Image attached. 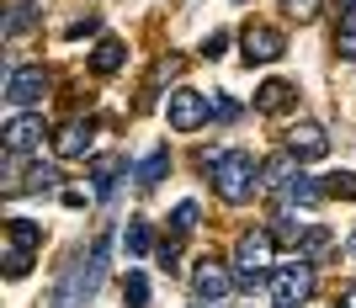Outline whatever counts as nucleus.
<instances>
[{
    "label": "nucleus",
    "instance_id": "nucleus-1",
    "mask_svg": "<svg viewBox=\"0 0 356 308\" xmlns=\"http://www.w3.org/2000/svg\"><path fill=\"white\" fill-rule=\"evenodd\" d=\"M202 170L213 176V191L223 202H250V191L261 186V160L245 149H208Z\"/></svg>",
    "mask_w": 356,
    "mask_h": 308
},
{
    "label": "nucleus",
    "instance_id": "nucleus-2",
    "mask_svg": "<svg viewBox=\"0 0 356 308\" xmlns=\"http://www.w3.org/2000/svg\"><path fill=\"white\" fill-rule=\"evenodd\" d=\"M271 255H277V239L266 234V229H250V234H239L234 245V271H239V287L245 293H255L261 282H271Z\"/></svg>",
    "mask_w": 356,
    "mask_h": 308
},
{
    "label": "nucleus",
    "instance_id": "nucleus-3",
    "mask_svg": "<svg viewBox=\"0 0 356 308\" xmlns=\"http://www.w3.org/2000/svg\"><path fill=\"white\" fill-rule=\"evenodd\" d=\"M266 293L277 308H303L314 298V261H303V255H293V261H282L277 271H271Z\"/></svg>",
    "mask_w": 356,
    "mask_h": 308
},
{
    "label": "nucleus",
    "instance_id": "nucleus-4",
    "mask_svg": "<svg viewBox=\"0 0 356 308\" xmlns=\"http://www.w3.org/2000/svg\"><path fill=\"white\" fill-rule=\"evenodd\" d=\"M287 154H298V165H319L330 154V133L314 117H298L293 128H287Z\"/></svg>",
    "mask_w": 356,
    "mask_h": 308
},
{
    "label": "nucleus",
    "instance_id": "nucleus-5",
    "mask_svg": "<svg viewBox=\"0 0 356 308\" xmlns=\"http://www.w3.org/2000/svg\"><path fill=\"white\" fill-rule=\"evenodd\" d=\"M239 54H245L250 64L282 59V54H287V32H282V27H261V22H255V27L239 32Z\"/></svg>",
    "mask_w": 356,
    "mask_h": 308
},
{
    "label": "nucleus",
    "instance_id": "nucleus-6",
    "mask_svg": "<svg viewBox=\"0 0 356 308\" xmlns=\"http://www.w3.org/2000/svg\"><path fill=\"white\" fill-rule=\"evenodd\" d=\"M48 96V70H38V64H16L11 74H6V102L11 106H38Z\"/></svg>",
    "mask_w": 356,
    "mask_h": 308
},
{
    "label": "nucleus",
    "instance_id": "nucleus-7",
    "mask_svg": "<svg viewBox=\"0 0 356 308\" xmlns=\"http://www.w3.org/2000/svg\"><path fill=\"white\" fill-rule=\"evenodd\" d=\"M43 117L38 112H16L6 128H0V144H6V154H27V149H43Z\"/></svg>",
    "mask_w": 356,
    "mask_h": 308
},
{
    "label": "nucleus",
    "instance_id": "nucleus-8",
    "mask_svg": "<svg viewBox=\"0 0 356 308\" xmlns=\"http://www.w3.org/2000/svg\"><path fill=\"white\" fill-rule=\"evenodd\" d=\"M165 117L176 133H197L208 122V96H197V90H176L170 102H165Z\"/></svg>",
    "mask_w": 356,
    "mask_h": 308
},
{
    "label": "nucleus",
    "instance_id": "nucleus-9",
    "mask_svg": "<svg viewBox=\"0 0 356 308\" xmlns=\"http://www.w3.org/2000/svg\"><path fill=\"white\" fill-rule=\"evenodd\" d=\"M234 282H239V271H229L223 261H197L192 293H197V303H202V298H229V293H234Z\"/></svg>",
    "mask_w": 356,
    "mask_h": 308
},
{
    "label": "nucleus",
    "instance_id": "nucleus-10",
    "mask_svg": "<svg viewBox=\"0 0 356 308\" xmlns=\"http://www.w3.org/2000/svg\"><path fill=\"white\" fill-rule=\"evenodd\" d=\"M90 138H96V122L90 117H70L59 133H54V154H59V160H86Z\"/></svg>",
    "mask_w": 356,
    "mask_h": 308
},
{
    "label": "nucleus",
    "instance_id": "nucleus-11",
    "mask_svg": "<svg viewBox=\"0 0 356 308\" xmlns=\"http://www.w3.org/2000/svg\"><path fill=\"white\" fill-rule=\"evenodd\" d=\"M122 170H128V160H122V154H96V165H90V202H106Z\"/></svg>",
    "mask_w": 356,
    "mask_h": 308
},
{
    "label": "nucleus",
    "instance_id": "nucleus-12",
    "mask_svg": "<svg viewBox=\"0 0 356 308\" xmlns=\"http://www.w3.org/2000/svg\"><path fill=\"white\" fill-rule=\"evenodd\" d=\"M287 106H298V86H293V80H266V86L255 90V112H266V117H282Z\"/></svg>",
    "mask_w": 356,
    "mask_h": 308
},
{
    "label": "nucleus",
    "instance_id": "nucleus-13",
    "mask_svg": "<svg viewBox=\"0 0 356 308\" xmlns=\"http://www.w3.org/2000/svg\"><path fill=\"white\" fill-rule=\"evenodd\" d=\"M293 181H298V154H277L271 165H261V186L277 191V197H282Z\"/></svg>",
    "mask_w": 356,
    "mask_h": 308
},
{
    "label": "nucleus",
    "instance_id": "nucleus-14",
    "mask_svg": "<svg viewBox=\"0 0 356 308\" xmlns=\"http://www.w3.org/2000/svg\"><path fill=\"white\" fill-rule=\"evenodd\" d=\"M165 176H170V149H149L144 160L134 165V181H138L144 191H149V186H160Z\"/></svg>",
    "mask_w": 356,
    "mask_h": 308
},
{
    "label": "nucleus",
    "instance_id": "nucleus-15",
    "mask_svg": "<svg viewBox=\"0 0 356 308\" xmlns=\"http://www.w3.org/2000/svg\"><path fill=\"white\" fill-rule=\"evenodd\" d=\"M43 245V229L32 218H11L6 223V250H16V255H32V250Z\"/></svg>",
    "mask_w": 356,
    "mask_h": 308
},
{
    "label": "nucleus",
    "instance_id": "nucleus-16",
    "mask_svg": "<svg viewBox=\"0 0 356 308\" xmlns=\"http://www.w3.org/2000/svg\"><path fill=\"white\" fill-rule=\"evenodd\" d=\"M122 64H128V43L102 38V43H96V54H90V70H96V74H118Z\"/></svg>",
    "mask_w": 356,
    "mask_h": 308
},
{
    "label": "nucleus",
    "instance_id": "nucleus-17",
    "mask_svg": "<svg viewBox=\"0 0 356 308\" xmlns=\"http://www.w3.org/2000/svg\"><path fill=\"white\" fill-rule=\"evenodd\" d=\"M64 176H59V165H43V160H32L27 165V176H22V191H32V197H43V191H59Z\"/></svg>",
    "mask_w": 356,
    "mask_h": 308
},
{
    "label": "nucleus",
    "instance_id": "nucleus-18",
    "mask_svg": "<svg viewBox=\"0 0 356 308\" xmlns=\"http://www.w3.org/2000/svg\"><path fill=\"white\" fill-rule=\"evenodd\" d=\"M282 202L293 207V213H298V207H319V202H325V181H309V176H298L293 186L282 191Z\"/></svg>",
    "mask_w": 356,
    "mask_h": 308
},
{
    "label": "nucleus",
    "instance_id": "nucleus-19",
    "mask_svg": "<svg viewBox=\"0 0 356 308\" xmlns=\"http://www.w3.org/2000/svg\"><path fill=\"white\" fill-rule=\"evenodd\" d=\"M330 250H335V234H330V229H309V234H303V261H325Z\"/></svg>",
    "mask_w": 356,
    "mask_h": 308
},
{
    "label": "nucleus",
    "instance_id": "nucleus-20",
    "mask_svg": "<svg viewBox=\"0 0 356 308\" xmlns=\"http://www.w3.org/2000/svg\"><path fill=\"white\" fill-rule=\"evenodd\" d=\"M122 303L128 308H149V277L144 271H128V277H122Z\"/></svg>",
    "mask_w": 356,
    "mask_h": 308
},
{
    "label": "nucleus",
    "instance_id": "nucleus-21",
    "mask_svg": "<svg viewBox=\"0 0 356 308\" xmlns=\"http://www.w3.org/2000/svg\"><path fill=\"white\" fill-rule=\"evenodd\" d=\"M335 54H341L346 64H356V11L341 16V32H335Z\"/></svg>",
    "mask_w": 356,
    "mask_h": 308
},
{
    "label": "nucleus",
    "instance_id": "nucleus-22",
    "mask_svg": "<svg viewBox=\"0 0 356 308\" xmlns=\"http://www.w3.org/2000/svg\"><path fill=\"white\" fill-rule=\"evenodd\" d=\"M32 22H38V6H32V0H16L11 16H6V32H11V38H22V32H32Z\"/></svg>",
    "mask_w": 356,
    "mask_h": 308
},
{
    "label": "nucleus",
    "instance_id": "nucleus-23",
    "mask_svg": "<svg viewBox=\"0 0 356 308\" xmlns=\"http://www.w3.org/2000/svg\"><path fill=\"white\" fill-rule=\"evenodd\" d=\"M325 197L356 202V176H351V170H330V176H325Z\"/></svg>",
    "mask_w": 356,
    "mask_h": 308
},
{
    "label": "nucleus",
    "instance_id": "nucleus-24",
    "mask_svg": "<svg viewBox=\"0 0 356 308\" xmlns=\"http://www.w3.org/2000/svg\"><path fill=\"white\" fill-rule=\"evenodd\" d=\"M197 218H202V207H197V202H181L176 213H170V234H176V239H186V234L197 229Z\"/></svg>",
    "mask_w": 356,
    "mask_h": 308
},
{
    "label": "nucleus",
    "instance_id": "nucleus-25",
    "mask_svg": "<svg viewBox=\"0 0 356 308\" xmlns=\"http://www.w3.org/2000/svg\"><path fill=\"white\" fill-rule=\"evenodd\" d=\"M122 245H128V255H144V250L154 245V229H149L144 218H134V223H128V234H122Z\"/></svg>",
    "mask_w": 356,
    "mask_h": 308
},
{
    "label": "nucleus",
    "instance_id": "nucleus-26",
    "mask_svg": "<svg viewBox=\"0 0 356 308\" xmlns=\"http://www.w3.org/2000/svg\"><path fill=\"white\" fill-rule=\"evenodd\" d=\"M154 261H160L165 271H176V261H181V239H176V234H165L160 250H154Z\"/></svg>",
    "mask_w": 356,
    "mask_h": 308
},
{
    "label": "nucleus",
    "instance_id": "nucleus-27",
    "mask_svg": "<svg viewBox=\"0 0 356 308\" xmlns=\"http://www.w3.org/2000/svg\"><path fill=\"white\" fill-rule=\"evenodd\" d=\"M218 54H229V32L213 27L208 38H202V59H218Z\"/></svg>",
    "mask_w": 356,
    "mask_h": 308
},
{
    "label": "nucleus",
    "instance_id": "nucleus-28",
    "mask_svg": "<svg viewBox=\"0 0 356 308\" xmlns=\"http://www.w3.org/2000/svg\"><path fill=\"white\" fill-rule=\"evenodd\" d=\"M282 11L298 16V22H314V16H319V0H282Z\"/></svg>",
    "mask_w": 356,
    "mask_h": 308
},
{
    "label": "nucleus",
    "instance_id": "nucleus-29",
    "mask_svg": "<svg viewBox=\"0 0 356 308\" xmlns=\"http://www.w3.org/2000/svg\"><path fill=\"white\" fill-rule=\"evenodd\" d=\"M27 271H32V255H16V250H6V277H11V282H22Z\"/></svg>",
    "mask_w": 356,
    "mask_h": 308
},
{
    "label": "nucleus",
    "instance_id": "nucleus-30",
    "mask_svg": "<svg viewBox=\"0 0 356 308\" xmlns=\"http://www.w3.org/2000/svg\"><path fill=\"white\" fill-rule=\"evenodd\" d=\"M213 106H218V112H213L218 122H239V102H234V96H218Z\"/></svg>",
    "mask_w": 356,
    "mask_h": 308
},
{
    "label": "nucleus",
    "instance_id": "nucleus-31",
    "mask_svg": "<svg viewBox=\"0 0 356 308\" xmlns=\"http://www.w3.org/2000/svg\"><path fill=\"white\" fill-rule=\"evenodd\" d=\"M335 308H356V287H346V293H341V303H335Z\"/></svg>",
    "mask_w": 356,
    "mask_h": 308
},
{
    "label": "nucleus",
    "instance_id": "nucleus-32",
    "mask_svg": "<svg viewBox=\"0 0 356 308\" xmlns=\"http://www.w3.org/2000/svg\"><path fill=\"white\" fill-rule=\"evenodd\" d=\"M197 308H229V298H202Z\"/></svg>",
    "mask_w": 356,
    "mask_h": 308
},
{
    "label": "nucleus",
    "instance_id": "nucleus-33",
    "mask_svg": "<svg viewBox=\"0 0 356 308\" xmlns=\"http://www.w3.org/2000/svg\"><path fill=\"white\" fill-rule=\"evenodd\" d=\"M351 261H356V229H351Z\"/></svg>",
    "mask_w": 356,
    "mask_h": 308
},
{
    "label": "nucleus",
    "instance_id": "nucleus-34",
    "mask_svg": "<svg viewBox=\"0 0 356 308\" xmlns=\"http://www.w3.org/2000/svg\"><path fill=\"white\" fill-rule=\"evenodd\" d=\"M341 6H346V11H356V0H341Z\"/></svg>",
    "mask_w": 356,
    "mask_h": 308
}]
</instances>
